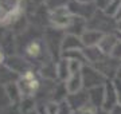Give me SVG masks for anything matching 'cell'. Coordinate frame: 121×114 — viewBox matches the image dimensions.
I'll return each mask as SVG.
<instances>
[{"mask_svg":"<svg viewBox=\"0 0 121 114\" xmlns=\"http://www.w3.org/2000/svg\"><path fill=\"white\" fill-rule=\"evenodd\" d=\"M24 0H0V26L15 23L22 16Z\"/></svg>","mask_w":121,"mask_h":114,"instance_id":"cell-1","label":"cell"},{"mask_svg":"<svg viewBox=\"0 0 121 114\" xmlns=\"http://www.w3.org/2000/svg\"><path fill=\"white\" fill-rule=\"evenodd\" d=\"M74 19V13L69 8V4L58 5L48 9V22L55 30H67Z\"/></svg>","mask_w":121,"mask_h":114,"instance_id":"cell-2","label":"cell"},{"mask_svg":"<svg viewBox=\"0 0 121 114\" xmlns=\"http://www.w3.org/2000/svg\"><path fill=\"white\" fill-rule=\"evenodd\" d=\"M82 77H83V85H85L86 90L95 87V86H102L109 81L106 75L102 74L97 67L90 66V65H85L82 70Z\"/></svg>","mask_w":121,"mask_h":114,"instance_id":"cell-3","label":"cell"},{"mask_svg":"<svg viewBox=\"0 0 121 114\" xmlns=\"http://www.w3.org/2000/svg\"><path fill=\"white\" fill-rule=\"evenodd\" d=\"M17 85L19 89L22 91L23 98L24 97H34L35 93L39 90V81L36 79L34 71H26L24 74H22L17 79Z\"/></svg>","mask_w":121,"mask_h":114,"instance_id":"cell-4","label":"cell"},{"mask_svg":"<svg viewBox=\"0 0 121 114\" xmlns=\"http://www.w3.org/2000/svg\"><path fill=\"white\" fill-rule=\"evenodd\" d=\"M116 106H118V98H117V91L113 79H109L105 83V93H104V102L101 106V110L104 113L109 114Z\"/></svg>","mask_w":121,"mask_h":114,"instance_id":"cell-5","label":"cell"},{"mask_svg":"<svg viewBox=\"0 0 121 114\" xmlns=\"http://www.w3.org/2000/svg\"><path fill=\"white\" fill-rule=\"evenodd\" d=\"M85 48L82 46V42H81V38L77 35H71V34H66L62 40H60L59 44V53H60V58H63L66 54L71 53V51H75V50H82Z\"/></svg>","mask_w":121,"mask_h":114,"instance_id":"cell-6","label":"cell"},{"mask_svg":"<svg viewBox=\"0 0 121 114\" xmlns=\"http://www.w3.org/2000/svg\"><path fill=\"white\" fill-rule=\"evenodd\" d=\"M105 35H106V32L102 30H98V28H87L79 38H81L82 46L85 48H93V47H98L99 42L102 40V38Z\"/></svg>","mask_w":121,"mask_h":114,"instance_id":"cell-7","label":"cell"},{"mask_svg":"<svg viewBox=\"0 0 121 114\" xmlns=\"http://www.w3.org/2000/svg\"><path fill=\"white\" fill-rule=\"evenodd\" d=\"M120 42L118 39V35L117 34H113V32H106V35L102 38V40L99 42L98 44V50L101 51L102 55L105 57H110L113 53L114 47L117 46V43Z\"/></svg>","mask_w":121,"mask_h":114,"instance_id":"cell-8","label":"cell"},{"mask_svg":"<svg viewBox=\"0 0 121 114\" xmlns=\"http://www.w3.org/2000/svg\"><path fill=\"white\" fill-rule=\"evenodd\" d=\"M83 87H85V85H83L82 73H77L74 75H70L67 81L65 82V89L67 95H75V94L82 91Z\"/></svg>","mask_w":121,"mask_h":114,"instance_id":"cell-9","label":"cell"},{"mask_svg":"<svg viewBox=\"0 0 121 114\" xmlns=\"http://www.w3.org/2000/svg\"><path fill=\"white\" fill-rule=\"evenodd\" d=\"M4 66H7L9 70H12L15 74H17L19 77L22 74H24L26 71L30 70V65L28 62L24 59V58L20 57H9L7 61H5Z\"/></svg>","mask_w":121,"mask_h":114,"instance_id":"cell-10","label":"cell"},{"mask_svg":"<svg viewBox=\"0 0 121 114\" xmlns=\"http://www.w3.org/2000/svg\"><path fill=\"white\" fill-rule=\"evenodd\" d=\"M87 98H89V105L94 107H101L104 102V93H105V85L102 86H95V87L87 89Z\"/></svg>","mask_w":121,"mask_h":114,"instance_id":"cell-11","label":"cell"},{"mask_svg":"<svg viewBox=\"0 0 121 114\" xmlns=\"http://www.w3.org/2000/svg\"><path fill=\"white\" fill-rule=\"evenodd\" d=\"M87 19L83 18V16H78V15H74V19L70 27L66 30V34H71V35H77V36H81L87 30Z\"/></svg>","mask_w":121,"mask_h":114,"instance_id":"cell-12","label":"cell"},{"mask_svg":"<svg viewBox=\"0 0 121 114\" xmlns=\"http://www.w3.org/2000/svg\"><path fill=\"white\" fill-rule=\"evenodd\" d=\"M4 91L8 97L9 102L12 103V105H17V103H20L22 101V91H20V89H19V85H17V81L15 82H11V83H7L4 86Z\"/></svg>","mask_w":121,"mask_h":114,"instance_id":"cell-13","label":"cell"},{"mask_svg":"<svg viewBox=\"0 0 121 114\" xmlns=\"http://www.w3.org/2000/svg\"><path fill=\"white\" fill-rule=\"evenodd\" d=\"M55 73L56 78L60 81H67L69 78V65H67V58H60L55 63Z\"/></svg>","mask_w":121,"mask_h":114,"instance_id":"cell-14","label":"cell"},{"mask_svg":"<svg viewBox=\"0 0 121 114\" xmlns=\"http://www.w3.org/2000/svg\"><path fill=\"white\" fill-rule=\"evenodd\" d=\"M67 65H69V77L77 73H82L83 67H85V63L75 58H67Z\"/></svg>","mask_w":121,"mask_h":114,"instance_id":"cell-15","label":"cell"},{"mask_svg":"<svg viewBox=\"0 0 121 114\" xmlns=\"http://www.w3.org/2000/svg\"><path fill=\"white\" fill-rule=\"evenodd\" d=\"M26 54L31 58H38L42 54V44L38 40H32L26 46Z\"/></svg>","mask_w":121,"mask_h":114,"instance_id":"cell-16","label":"cell"},{"mask_svg":"<svg viewBox=\"0 0 121 114\" xmlns=\"http://www.w3.org/2000/svg\"><path fill=\"white\" fill-rule=\"evenodd\" d=\"M19 105H20V111H22V114H26L30 110L36 109L34 97H24V98H22V101H20Z\"/></svg>","mask_w":121,"mask_h":114,"instance_id":"cell-17","label":"cell"},{"mask_svg":"<svg viewBox=\"0 0 121 114\" xmlns=\"http://www.w3.org/2000/svg\"><path fill=\"white\" fill-rule=\"evenodd\" d=\"M74 113H77V111L71 107L70 102L67 101V97L65 99L59 101V113L58 114H74Z\"/></svg>","mask_w":121,"mask_h":114,"instance_id":"cell-18","label":"cell"},{"mask_svg":"<svg viewBox=\"0 0 121 114\" xmlns=\"http://www.w3.org/2000/svg\"><path fill=\"white\" fill-rule=\"evenodd\" d=\"M46 114H58L59 113V101H48L44 105Z\"/></svg>","mask_w":121,"mask_h":114,"instance_id":"cell-19","label":"cell"},{"mask_svg":"<svg viewBox=\"0 0 121 114\" xmlns=\"http://www.w3.org/2000/svg\"><path fill=\"white\" fill-rule=\"evenodd\" d=\"M114 0H94V4H95V8L98 11H102V12H106L110 5Z\"/></svg>","mask_w":121,"mask_h":114,"instance_id":"cell-20","label":"cell"},{"mask_svg":"<svg viewBox=\"0 0 121 114\" xmlns=\"http://www.w3.org/2000/svg\"><path fill=\"white\" fill-rule=\"evenodd\" d=\"M118 39H120V38H118ZM110 58H113V59H116V61H118V62H121V40L117 43L116 47H114V50H113Z\"/></svg>","mask_w":121,"mask_h":114,"instance_id":"cell-21","label":"cell"},{"mask_svg":"<svg viewBox=\"0 0 121 114\" xmlns=\"http://www.w3.org/2000/svg\"><path fill=\"white\" fill-rule=\"evenodd\" d=\"M77 114H97V107H94L91 105H86L81 110H78Z\"/></svg>","mask_w":121,"mask_h":114,"instance_id":"cell-22","label":"cell"},{"mask_svg":"<svg viewBox=\"0 0 121 114\" xmlns=\"http://www.w3.org/2000/svg\"><path fill=\"white\" fill-rule=\"evenodd\" d=\"M114 86H116V91H117V98H118V105L121 106V79L114 78L113 79Z\"/></svg>","mask_w":121,"mask_h":114,"instance_id":"cell-23","label":"cell"},{"mask_svg":"<svg viewBox=\"0 0 121 114\" xmlns=\"http://www.w3.org/2000/svg\"><path fill=\"white\" fill-rule=\"evenodd\" d=\"M112 19H114V22H116V23L121 22V0H120V3H118V7H117V9L114 11V13H113Z\"/></svg>","mask_w":121,"mask_h":114,"instance_id":"cell-24","label":"cell"},{"mask_svg":"<svg viewBox=\"0 0 121 114\" xmlns=\"http://www.w3.org/2000/svg\"><path fill=\"white\" fill-rule=\"evenodd\" d=\"M73 1H75V3L79 4V5H87V4L94 3V0H73Z\"/></svg>","mask_w":121,"mask_h":114,"instance_id":"cell-25","label":"cell"},{"mask_svg":"<svg viewBox=\"0 0 121 114\" xmlns=\"http://www.w3.org/2000/svg\"><path fill=\"white\" fill-rule=\"evenodd\" d=\"M4 63H5V57H4L3 50L0 48V66H1V65H4Z\"/></svg>","mask_w":121,"mask_h":114,"instance_id":"cell-26","label":"cell"},{"mask_svg":"<svg viewBox=\"0 0 121 114\" xmlns=\"http://www.w3.org/2000/svg\"><path fill=\"white\" fill-rule=\"evenodd\" d=\"M109 114H121V106H120V105L116 106V107H114V109H113Z\"/></svg>","mask_w":121,"mask_h":114,"instance_id":"cell-27","label":"cell"},{"mask_svg":"<svg viewBox=\"0 0 121 114\" xmlns=\"http://www.w3.org/2000/svg\"><path fill=\"white\" fill-rule=\"evenodd\" d=\"M116 31H117V34H118V35H121V22L116 23Z\"/></svg>","mask_w":121,"mask_h":114,"instance_id":"cell-28","label":"cell"},{"mask_svg":"<svg viewBox=\"0 0 121 114\" xmlns=\"http://www.w3.org/2000/svg\"><path fill=\"white\" fill-rule=\"evenodd\" d=\"M26 114H39V111H38V109H32L30 111H27Z\"/></svg>","mask_w":121,"mask_h":114,"instance_id":"cell-29","label":"cell"}]
</instances>
